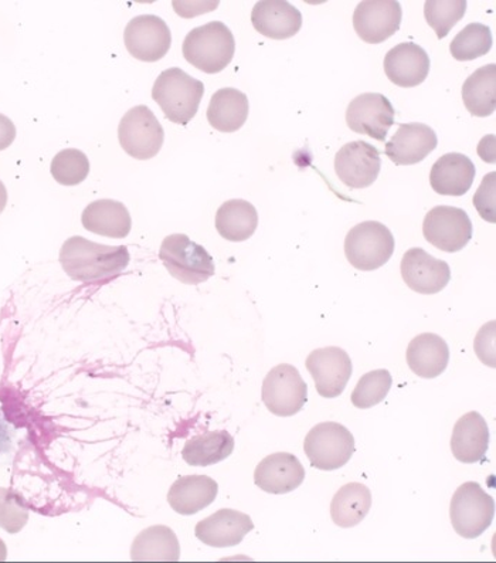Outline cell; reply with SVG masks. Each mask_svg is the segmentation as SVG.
I'll return each instance as SVG.
<instances>
[{
  "label": "cell",
  "mask_w": 496,
  "mask_h": 563,
  "mask_svg": "<svg viewBox=\"0 0 496 563\" xmlns=\"http://www.w3.org/2000/svg\"><path fill=\"white\" fill-rule=\"evenodd\" d=\"M385 73L393 85L411 88L425 82L430 73V57L416 43H400L385 57Z\"/></svg>",
  "instance_id": "44dd1931"
},
{
  "label": "cell",
  "mask_w": 496,
  "mask_h": 563,
  "mask_svg": "<svg viewBox=\"0 0 496 563\" xmlns=\"http://www.w3.org/2000/svg\"><path fill=\"white\" fill-rule=\"evenodd\" d=\"M372 508L371 489L361 483L341 487L331 503L332 521L341 528L360 526Z\"/></svg>",
  "instance_id": "4dcf8cb0"
},
{
  "label": "cell",
  "mask_w": 496,
  "mask_h": 563,
  "mask_svg": "<svg viewBox=\"0 0 496 563\" xmlns=\"http://www.w3.org/2000/svg\"><path fill=\"white\" fill-rule=\"evenodd\" d=\"M203 96V82L178 67L161 73L152 88V98L166 119L179 125H188L195 119Z\"/></svg>",
  "instance_id": "7a4b0ae2"
},
{
  "label": "cell",
  "mask_w": 496,
  "mask_h": 563,
  "mask_svg": "<svg viewBox=\"0 0 496 563\" xmlns=\"http://www.w3.org/2000/svg\"><path fill=\"white\" fill-rule=\"evenodd\" d=\"M8 205V190L4 188L2 180H0V213L3 212Z\"/></svg>",
  "instance_id": "60d3db41"
},
{
  "label": "cell",
  "mask_w": 496,
  "mask_h": 563,
  "mask_svg": "<svg viewBox=\"0 0 496 563\" xmlns=\"http://www.w3.org/2000/svg\"><path fill=\"white\" fill-rule=\"evenodd\" d=\"M252 23L263 36L273 41H287L301 31L302 14L284 0H263L255 3Z\"/></svg>",
  "instance_id": "ffe728a7"
},
{
  "label": "cell",
  "mask_w": 496,
  "mask_h": 563,
  "mask_svg": "<svg viewBox=\"0 0 496 563\" xmlns=\"http://www.w3.org/2000/svg\"><path fill=\"white\" fill-rule=\"evenodd\" d=\"M262 396L269 412L279 418H291L306 406L308 386L296 366L282 364L265 376Z\"/></svg>",
  "instance_id": "9c48e42d"
},
{
  "label": "cell",
  "mask_w": 496,
  "mask_h": 563,
  "mask_svg": "<svg viewBox=\"0 0 496 563\" xmlns=\"http://www.w3.org/2000/svg\"><path fill=\"white\" fill-rule=\"evenodd\" d=\"M16 139V126L7 115L0 114V151L9 148Z\"/></svg>",
  "instance_id": "f35d334b"
},
{
  "label": "cell",
  "mask_w": 496,
  "mask_h": 563,
  "mask_svg": "<svg viewBox=\"0 0 496 563\" xmlns=\"http://www.w3.org/2000/svg\"><path fill=\"white\" fill-rule=\"evenodd\" d=\"M475 174V165L469 156L451 152L441 156L431 168V188L443 196H464L473 186Z\"/></svg>",
  "instance_id": "603a6c76"
},
{
  "label": "cell",
  "mask_w": 496,
  "mask_h": 563,
  "mask_svg": "<svg viewBox=\"0 0 496 563\" xmlns=\"http://www.w3.org/2000/svg\"><path fill=\"white\" fill-rule=\"evenodd\" d=\"M130 258L125 246H106L81 236L68 239L60 250L63 271L81 283L114 280L125 271Z\"/></svg>",
  "instance_id": "6da1fadb"
},
{
  "label": "cell",
  "mask_w": 496,
  "mask_h": 563,
  "mask_svg": "<svg viewBox=\"0 0 496 563\" xmlns=\"http://www.w3.org/2000/svg\"><path fill=\"white\" fill-rule=\"evenodd\" d=\"M29 521L24 499L11 488H0V528L9 533L21 532Z\"/></svg>",
  "instance_id": "8d00e7d4"
},
{
  "label": "cell",
  "mask_w": 496,
  "mask_h": 563,
  "mask_svg": "<svg viewBox=\"0 0 496 563\" xmlns=\"http://www.w3.org/2000/svg\"><path fill=\"white\" fill-rule=\"evenodd\" d=\"M494 38L491 29L483 23H471L450 44V53L455 60L471 62L488 55Z\"/></svg>",
  "instance_id": "d6a6232c"
},
{
  "label": "cell",
  "mask_w": 496,
  "mask_h": 563,
  "mask_svg": "<svg viewBox=\"0 0 496 563\" xmlns=\"http://www.w3.org/2000/svg\"><path fill=\"white\" fill-rule=\"evenodd\" d=\"M495 499L478 483L469 482L459 487L451 498L450 518L454 531L466 540L483 536L493 523Z\"/></svg>",
  "instance_id": "8992f818"
},
{
  "label": "cell",
  "mask_w": 496,
  "mask_h": 563,
  "mask_svg": "<svg viewBox=\"0 0 496 563\" xmlns=\"http://www.w3.org/2000/svg\"><path fill=\"white\" fill-rule=\"evenodd\" d=\"M463 100L466 110L475 117L493 115L496 109V66L480 67L463 86Z\"/></svg>",
  "instance_id": "1f68e13d"
},
{
  "label": "cell",
  "mask_w": 496,
  "mask_h": 563,
  "mask_svg": "<svg viewBox=\"0 0 496 563\" xmlns=\"http://www.w3.org/2000/svg\"><path fill=\"white\" fill-rule=\"evenodd\" d=\"M395 246L390 230L375 220L356 224L345 239L348 262L361 272H375L385 266L395 253Z\"/></svg>",
  "instance_id": "5b68a950"
},
{
  "label": "cell",
  "mask_w": 496,
  "mask_h": 563,
  "mask_svg": "<svg viewBox=\"0 0 496 563\" xmlns=\"http://www.w3.org/2000/svg\"><path fill=\"white\" fill-rule=\"evenodd\" d=\"M8 558V548L7 543L0 540V562L7 561Z\"/></svg>",
  "instance_id": "b9f144b4"
},
{
  "label": "cell",
  "mask_w": 496,
  "mask_h": 563,
  "mask_svg": "<svg viewBox=\"0 0 496 563\" xmlns=\"http://www.w3.org/2000/svg\"><path fill=\"white\" fill-rule=\"evenodd\" d=\"M186 62L208 75H218L232 63L235 41L222 22H210L190 31L181 47Z\"/></svg>",
  "instance_id": "3957f363"
},
{
  "label": "cell",
  "mask_w": 496,
  "mask_h": 563,
  "mask_svg": "<svg viewBox=\"0 0 496 563\" xmlns=\"http://www.w3.org/2000/svg\"><path fill=\"white\" fill-rule=\"evenodd\" d=\"M489 448V429L478 412H470L455 423L451 452L460 463L484 462Z\"/></svg>",
  "instance_id": "7402d4cb"
},
{
  "label": "cell",
  "mask_w": 496,
  "mask_h": 563,
  "mask_svg": "<svg viewBox=\"0 0 496 563\" xmlns=\"http://www.w3.org/2000/svg\"><path fill=\"white\" fill-rule=\"evenodd\" d=\"M52 175L58 184L76 186L87 179L90 174V161L85 152L78 150H64L58 152L52 161Z\"/></svg>",
  "instance_id": "d590c367"
},
{
  "label": "cell",
  "mask_w": 496,
  "mask_h": 563,
  "mask_svg": "<svg viewBox=\"0 0 496 563\" xmlns=\"http://www.w3.org/2000/svg\"><path fill=\"white\" fill-rule=\"evenodd\" d=\"M219 486L208 476H185L176 479L168 494V503L180 516H195L208 508L218 497Z\"/></svg>",
  "instance_id": "d4e9b609"
},
{
  "label": "cell",
  "mask_w": 496,
  "mask_h": 563,
  "mask_svg": "<svg viewBox=\"0 0 496 563\" xmlns=\"http://www.w3.org/2000/svg\"><path fill=\"white\" fill-rule=\"evenodd\" d=\"M159 258L176 280L198 286L214 276L213 257L186 234H170L162 242Z\"/></svg>",
  "instance_id": "277c9868"
},
{
  "label": "cell",
  "mask_w": 496,
  "mask_h": 563,
  "mask_svg": "<svg viewBox=\"0 0 496 563\" xmlns=\"http://www.w3.org/2000/svg\"><path fill=\"white\" fill-rule=\"evenodd\" d=\"M381 168V152L370 142H349L335 156L338 178L351 189L370 188L379 176Z\"/></svg>",
  "instance_id": "5bb4252c"
},
{
  "label": "cell",
  "mask_w": 496,
  "mask_h": 563,
  "mask_svg": "<svg viewBox=\"0 0 496 563\" xmlns=\"http://www.w3.org/2000/svg\"><path fill=\"white\" fill-rule=\"evenodd\" d=\"M304 450L312 467L333 472L345 466L352 459L355 453V439L341 423H319L309 430Z\"/></svg>",
  "instance_id": "52a82bcc"
},
{
  "label": "cell",
  "mask_w": 496,
  "mask_h": 563,
  "mask_svg": "<svg viewBox=\"0 0 496 563\" xmlns=\"http://www.w3.org/2000/svg\"><path fill=\"white\" fill-rule=\"evenodd\" d=\"M88 232L112 239H124L132 228L131 214L124 203L101 199L88 205L81 217Z\"/></svg>",
  "instance_id": "484cf974"
},
{
  "label": "cell",
  "mask_w": 496,
  "mask_h": 563,
  "mask_svg": "<svg viewBox=\"0 0 496 563\" xmlns=\"http://www.w3.org/2000/svg\"><path fill=\"white\" fill-rule=\"evenodd\" d=\"M249 98L235 88H222L211 97L208 121L220 132H235L242 129L249 119Z\"/></svg>",
  "instance_id": "4316f807"
},
{
  "label": "cell",
  "mask_w": 496,
  "mask_h": 563,
  "mask_svg": "<svg viewBox=\"0 0 496 563\" xmlns=\"http://www.w3.org/2000/svg\"><path fill=\"white\" fill-rule=\"evenodd\" d=\"M466 12L465 0H429L425 3V18L437 37L449 36L451 29L464 18Z\"/></svg>",
  "instance_id": "e575fe53"
},
{
  "label": "cell",
  "mask_w": 496,
  "mask_h": 563,
  "mask_svg": "<svg viewBox=\"0 0 496 563\" xmlns=\"http://www.w3.org/2000/svg\"><path fill=\"white\" fill-rule=\"evenodd\" d=\"M422 234L441 252L456 253L473 239V223L463 209L437 207L426 214Z\"/></svg>",
  "instance_id": "30bf717a"
},
{
  "label": "cell",
  "mask_w": 496,
  "mask_h": 563,
  "mask_svg": "<svg viewBox=\"0 0 496 563\" xmlns=\"http://www.w3.org/2000/svg\"><path fill=\"white\" fill-rule=\"evenodd\" d=\"M393 379L389 371H372L363 375L352 391L351 400L357 409H371L382 404L389 395Z\"/></svg>",
  "instance_id": "836d02e7"
},
{
  "label": "cell",
  "mask_w": 496,
  "mask_h": 563,
  "mask_svg": "<svg viewBox=\"0 0 496 563\" xmlns=\"http://www.w3.org/2000/svg\"><path fill=\"white\" fill-rule=\"evenodd\" d=\"M118 139L128 155L146 161L159 154L164 146L165 132L148 107L136 106L121 120Z\"/></svg>",
  "instance_id": "ba28073f"
},
{
  "label": "cell",
  "mask_w": 496,
  "mask_h": 563,
  "mask_svg": "<svg viewBox=\"0 0 496 563\" xmlns=\"http://www.w3.org/2000/svg\"><path fill=\"white\" fill-rule=\"evenodd\" d=\"M450 362V347L443 338L426 332L416 336L407 347V364L417 376L439 378Z\"/></svg>",
  "instance_id": "cb8c5ba5"
},
{
  "label": "cell",
  "mask_w": 496,
  "mask_h": 563,
  "mask_svg": "<svg viewBox=\"0 0 496 563\" xmlns=\"http://www.w3.org/2000/svg\"><path fill=\"white\" fill-rule=\"evenodd\" d=\"M436 131L426 124L411 122L401 124L386 144V155L396 165H416L425 161L437 148Z\"/></svg>",
  "instance_id": "d6986e66"
},
{
  "label": "cell",
  "mask_w": 496,
  "mask_h": 563,
  "mask_svg": "<svg viewBox=\"0 0 496 563\" xmlns=\"http://www.w3.org/2000/svg\"><path fill=\"white\" fill-rule=\"evenodd\" d=\"M401 4L396 0H367L357 4L353 27L363 42L381 44L399 32Z\"/></svg>",
  "instance_id": "9a60e30c"
},
{
  "label": "cell",
  "mask_w": 496,
  "mask_h": 563,
  "mask_svg": "<svg viewBox=\"0 0 496 563\" xmlns=\"http://www.w3.org/2000/svg\"><path fill=\"white\" fill-rule=\"evenodd\" d=\"M306 366L316 380L318 394L326 399H335L343 394L353 371L348 352L338 346L312 351Z\"/></svg>",
  "instance_id": "4fadbf2b"
},
{
  "label": "cell",
  "mask_w": 496,
  "mask_h": 563,
  "mask_svg": "<svg viewBox=\"0 0 496 563\" xmlns=\"http://www.w3.org/2000/svg\"><path fill=\"white\" fill-rule=\"evenodd\" d=\"M12 434L11 429L7 422H4L2 413H0V455L7 453L11 449Z\"/></svg>",
  "instance_id": "ab89813d"
},
{
  "label": "cell",
  "mask_w": 496,
  "mask_h": 563,
  "mask_svg": "<svg viewBox=\"0 0 496 563\" xmlns=\"http://www.w3.org/2000/svg\"><path fill=\"white\" fill-rule=\"evenodd\" d=\"M253 530L254 523L247 514L224 508L200 521L195 528V536L205 545L230 548L242 543Z\"/></svg>",
  "instance_id": "e0dca14e"
},
{
  "label": "cell",
  "mask_w": 496,
  "mask_h": 563,
  "mask_svg": "<svg viewBox=\"0 0 496 563\" xmlns=\"http://www.w3.org/2000/svg\"><path fill=\"white\" fill-rule=\"evenodd\" d=\"M306 479L298 457L291 453H274L267 455L254 472L255 486L268 494H288L301 487Z\"/></svg>",
  "instance_id": "ac0fdd59"
},
{
  "label": "cell",
  "mask_w": 496,
  "mask_h": 563,
  "mask_svg": "<svg viewBox=\"0 0 496 563\" xmlns=\"http://www.w3.org/2000/svg\"><path fill=\"white\" fill-rule=\"evenodd\" d=\"M258 227V213L243 199L228 200L216 213V229L229 242H245Z\"/></svg>",
  "instance_id": "f1b7e54d"
},
{
  "label": "cell",
  "mask_w": 496,
  "mask_h": 563,
  "mask_svg": "<svg viewBox=\"0 0 496 563\" xmlns=\"http://www.w3.org/2000/svg\"><path fill=\"white\" fill-rule=\"evenodd\" d=\"M126 51L136 60L155 63L168 55L172 34L168 24L155 14H142L126 24Z\"/></svg>",
  "instance_id": "8fae6325"
},
{
  "label": "cell",
  "mask_w": 496,
  "mask_h": 563,
  "mask_svg": "<svg viewBox=\"0 0 496 563\" xmlns=\"http://www.w3.org/2000/svg\"><path fill=\"white\" fill-rule=\"evenodd\" d=\"M496 174L484 176L483 184L474 196V207L486 222H496Z\"/></svg>",
  "instance_id": "74e56055"
},
{
  "label": "cell",
  "mask_w": 496,
  "mask_h": 563,
  "mask_svg": "<svg viewBox=\"0 0 496 563\" xmlns=\"http://www.w3.org/2000/svg\"><path fill=\"white\" fill-rule=\"evenodd\" d=\"M396 111L389 98L379 92H366L355 98L348 106L346 124L356 134L385 142L395 125Z\"/></svg>",
  "instance_id": "7c38bea8"
},
{
  "label": "cell",
  "mask_w": 496,
  "mask_h": 563,
  "mask_svg": "<svg viewBox=\"0 0 496 563\" xmlns=\"http://www.w3.org/2000/svg\"><path fill=\"white\" fill-rule=\"evenodd\" d=\"M234 450L233 435L225 430L206 432L186 442L181 457L189 466L208 467L223 462Z\"/></svg>",
  "instance_id": "f546056e"
},
{
  "label": "cell",
  "mask_w": 496,
  "mask_h": 563,
  "mask_svg": "<svg viewBox=\"0 0 496 563\" xmlns=\"http://www.w3.org/2000/svg\"><path fill=\"white\" fill-rule=\"evenodd\" d=\"M131 560L134 562H178L180 560L178 537L169 527L146 528L132 543Z\"/></svg>",
  "instance_id": "83f0119b"
},
{
  "label": "cell",
  "mask_w": 496,
  "mask_h": 563,
  "mask_svg": "<svg viewBox=\"0 0 496 563\" xmlns=\"http://www.w3.org/2000/svg\"><path fill=\"white\" fill-rule=\"evenodd\" d=\"M403 280L419 294H439L451 280L449 264L439 261L420 247L410 249L401 261Z\"/></svg>",
  "instance_id": "2e32d148"
}]
</instances>
